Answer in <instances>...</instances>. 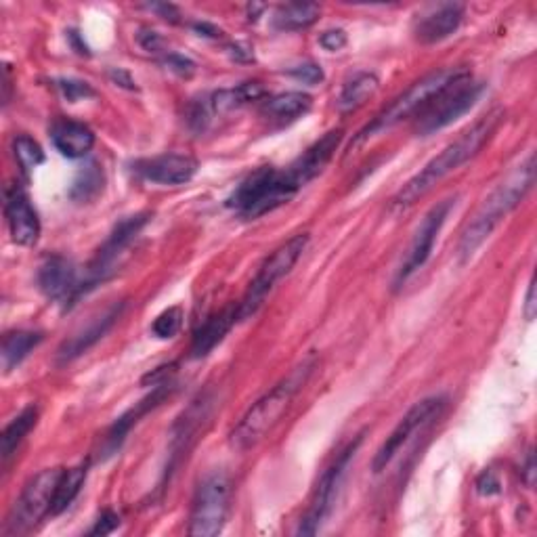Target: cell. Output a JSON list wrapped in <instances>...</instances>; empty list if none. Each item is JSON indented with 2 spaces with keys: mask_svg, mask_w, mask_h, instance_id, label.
Instances as JSON below:
<instances>
[{
  "mask_svg": "<svg viewBox=\"0 0 537 537\" xmlns=\"http://www.w3.org/2000/svg\"><path fill=\"white\" fill-rule=\"evenodd\" d=\"M263 97H265V87L261 82L252 80V82L240 84V87H235V89H223V91L212 93L206 101H208L212 116H221L231 110H238V107L248 105L252 101H259Z\"/></svg>",
  "mask_w": 537,
  "mask_h": 537,
  "instance_id": "cell-23",
  "label": "cell"
},
{
  "mask_svg": "<svg viewBox=\"0 0 537 537\" xmlns=\"http://www.w3.org/2000/svg\"><path fill=\"white\" fill-rule=\"evenodd\" d=\"M103 187H105L103 168L99 166V162H89V164H84L78 170V175L74 177L72 187H70V198L74 202L87 204L101 196Z\"/></svg>",
  "mask_w": 537,
  "mask_h": 537,
  "instance_id": "cell-29",
  "label": "cell"
},
{
  "mask_svg": "<svg viewBox=\"0 0 537 537\" xmlns=\"http://www.w3.org/2000/svg\"><path fill=\"white\" fill-rule=\"evenodd\" d=\"M87 464H78L74 468L61 470V477L57 481L55 493H53V504H51V517H57L63 510H68L72 502L78 498V493L87 481Z\"/></svg>",
  "mask_w": 537,
  "mask_h": 537,
  "instance_id": "cell-27",
  "label": "cell"
},
{
  "mask_svg": "<svg viewBox=\"0 0 537 537\" xmlns=\"http://www.w3.org/2000/svg\"><path fill=\"white\" fill-rule=\"evenodd\" d=\"M307 244H309V235L298 233V235H294V238H290L286 244L273 250L271 256H267L259 273H256L250 282L244 298L238 303L240 321L252 317L256 311H259V307L265 303L267 294L275 288V284L282 282V279L294 269L300 256H303Z\"/></svg>",
  "mask_w": 537,
  "mask_h": 537,
  "instance_id": "cell-6",
  "label": "cell"
},
{
  "mask_svg": "<svg viewBox=\"0 0 537 537\" xmlns=\"http://www.w3.org/2000/svg\"><path fill=\"white\" fill-rule=\"evenodd\" d=\"M51 141L61 156L78 160L89 156L95 145V133L84 122L63 118L51 126Z\"/></svg>",
  "mask_w": 537,
  "mask_h": 537,
  "instance_id": "cell-20",
  "label": "cell"
},
{
  "mask_svg": "<svg viewBox=\"0 0 537 537\" xmlns=\"http://www.w3.org/2000/svg\"><path fill=\"white\" fill-rule=\"evenodd\" d=\"M321 15V7L315 3H288L277 7L273 26L279 32H298L311 28Z\"/></svg>",
  "mask_w": 537,
  "mask_h": 537,
  "instance_id": "cell-26",
  "label": "cell"
},
{
  "mask_svg": "<svg viewBox=\"0 0 537 537\" xmlns=\"http://www.w3.org/2000/svg\"><path fill=\"white\" fill-rule=\"evenodd\" d=\"M139 45L149 51V53H156L160 47H162V38L158 36V32H152V30H141L139 34Z\"/></svg>",
  "mask_w": 537,
  "mask_h": 537,
  "instance_id": "cell-38",
  "label": "cell"
},
{
  "mask_svg": "<svg viewBox=\"0 0 537 537\" xmlns=\"http://www.w3.org/2000/svg\"><path fill=\"white\" fill-rule=\"evenodd\" d=\"M477 489L481 496H496V493H500V481L491 470H485L477 481Z\"/></svg>",
  "mask_w": 537,
  "mask_h": 537,
  "instance_id": "cell-37",
  "label": "cell"
},
{
  "mask_svg": "<svg viewBox=\"0 0 537 537\" xmlns=\"http://www.w3.org/2000/svg\"><path fill=\"white\" fill-rule=\"evenodd\" d=\"M5 219L9 225L11 240L19 246H34L40 238V219L32 206L28 193L19 187L7 189Z\"/></svg>",
  "mask_w": 537,
  "mask_h": 537,
  "instance_id": "cell-16",
  "label": "cell"
},
{
  "mask_svg": "<svg viewBox=\"0 0 537 537\" xmlns=\"http://www.w3.org/2000/svg\"><path fill=\"white\" fill-rule=\"evenodd\" d=\"M42 340H45V334L32 332V330H17V332L5 334L3 351H0V357H3V370L7 374L13 372L17 365L40 345Z\"/></svg>",
  "mask_w": 537,
  "mask_h": 537,
  "instance_id": "cell-25",
  "label": "cell"
},
{
  "mask_svg": "<svg viewBox=\"0 0 537 537\" xmlns=\"http://www.w3.org/2000/svg\"><path fill=\"white\" fill-rule=\"evenodd\" d=\"M193 30L200 32V36H208V38H221V30H217L210 24H196L193 26Z\"/></svg>",
  "mask_w": 537,
  "mask_h": 537,
  "instance_id": "cell-42",
  "label": "cell"
},
{
  "mask_svg": "<svg viewBox=\"0 0 537 537\" xmlns=\"http://www.w3.org/2000/svg\"><path fill=\"white\" fill-rule=\"evenodd\" d=\"M181 326H183V309L170 307L154 319L152 334L160 340H168V338H175L181 332Z\"/></svg>",
  "mask_w": 537,
  "mask_h": 537,
  "instance_id": "cell-31",
  "label": "cell"
},
{
  "mask_svg": "<svg viewBox=\"0 0 537 537\" xmlns=\"http://www.w3.org/2000/svg\"><path fill=\"white\" fill-rule=\"evenodd\" d=\"M118 527H120V517H118V514L112 512V510H105V512H101V517L95 521V525L89 531V535H110Z\"/></svg>",
  "mask_w": 537,
  "mask_h": 537,
  "instance_id": "cell-36",
  "label": "cell"
},
{
  "mask_svg": "<svg viewBox=\"0 0 537 537\" xmlns=\"http://www.w3.org/2000/svg\"><path fill=\"white\" fill-rule=\"evenodd\" d=\"M380 87V80L372 72H359L353 76L345 87H342V93L338 97V110L340 112H355L357 107H361L365 101H368Z\"/></svg>",
  "mask_w": 537,
  "mask_h": 537,
  "instance_id": "cell-28",
  "label": "cell"
},
{
  "mask_svg": "<svg viewBox=\"0 0 537 537\" xmlns=\"http://www.w3.org/2000/svg\"><path fill=\"white\" fill-rule=\"evenodd\" d=\"M535 185V156L529 154L517 168L510 170L508 177L493 189L483 204L477 208L475 217L470 219L458 244L460 259L466 263L475 252L491 238V233L517 208L531 187Z\"/></svg>",
  "mask_w": 537,
  "mask_h": 537,
  "instance_id": "cell-1",
  "label": "cell"
},
{
  "mask_svg": "<svg viewBox=\"0 0 537 537\" xmlns=\"http://www.w3.org/2000/svg\"><path fill=\"white\" fill-rule=\"evenodd\" d=\"M315 357L309 355L307 359L300 361L296 368L279 380L269 393H265L259 401H256L246 416L240 420V424L231 431V445L240 451H246L254 447L259 441H263L275 424L284 418L288 407L292 405L294 397L303 391V386L309 382L313 370H315Z\"/></svg>",
  "mask_w": 537,
  "mask_h": 537,
  "instance_id": "cell-3",
  "label": "cell"
},
{
  "mask_svg": "<svg viewBox=\"0 0 537 537\" xmlns=\"http://www.w3.org/2000/svg\"><path fill=\"white\" fill-rule=\"evenodd\" d=\"M231 498V481L225 472H212L196 489L189 512V535L212 537L225 527Z\"/></svg>",
  "mask_w": 537,
  "mask_h": 537,
  "instance_id": "cell-8",
  "label": "cell"
},
{
  "mask_svg": "<svg viewBox=\"0 0 537 537\" xmlns=\"http://www.w3.org/2000/svg\"><path fill=\"white\" fill-rule=\"evenodd\" d=\"M537 311V303H535V282L531 279L529 288H527V296H525V307H523V315L527 321H533Z\"/></svg>",
  "mask_w": 537,
  "mask_h": 537,
  "instance_id": "cell-39",
  "label": "cell"
},
{
  "mask_svg": "<svg viewBox=\"0 0 537 537\" xmlns=\"http://www.w3.org/2000/svg\"><path fill=\"white\" fill-rule=\"evenodd\" d=\"M61 477V468H47L38 472L34 479L28 481L24 491L19 493L9 517L5 521V535H21L36 527L42 519L51 514L53 493Z\"/></svg>",
  "mask_w": 537,
  "mask_h": 537,
  "instance_id": "cell-9",
  "label": "cell"
},
{
  "mask_svg": "<svg viewBox=\"0 0 537 537\" xmlns=\"http://www.w3.org/2000/svg\"><path fill=\"white\" fill-rule=\"evenodd\" d=\"M13 154H15L19 168L24 170L26 175L45 162V152H42L40 143L28 135H17L13 139Z\"/></svg>",
  "mask_w": 537,
  "mask_h": 537,
  "instance_id": "cell-30",
  "label": "cell"
},
{
  "mask_svg": "<svg viewBox=\"0 0 537 537\" xmlns=\"http://www.w3.org/2000/svg\"><path fill=\"white\" fill-rule=\"evenodd\" d=\"M454 204H456L454 200H443L441 204L428 210V214L422 219V223L414 235L410 248H407V254H405L401 267L397 269L395 288L405 286L407 279H410L414 273H418L426 265V261L431 259L435 242H437L439 233L449 217L451 208H454Z\"/></svg>",
  "mask_w": 537,
  "mask_h": 537,
  "instance_id": "cell-12",
  "label": "cell"
},
{
  "mask_svg": "<svg viewBox=\"0 0 537 537\" xmlns=\"http://www.w3.org/2000/svg\"><path fill=\"white\" fill-rule=\"evenodd\" d=\"M464 74H468V72L458 70V68H445V70L424 76L422 80L412 84V87L407 89L403 95H399L389 107H384V110L355 137L353 145L359 147L361 143L372 139L374 135L386 131V128H391V126L399 124L401 120L410 118L414 114H420L428 103H431L437 95H441L447 87H451V84H454L458 78H462Z\"/></svg>",
  "mask_w": 537,
  "mask_h": 537,
  "instance_id": "cell-5",
  "label": "cell"
},
{
  "mask_svg": "<svg viewBox=\"0 0 537 537\" xmlns=\"http://www.w3.org/2000/svg\"><path fill=\"white\" fill-rule=\"evenodd\" d=\"M164 66L170 70V72H175L183 78H189L193 72H196V63H193L191 59L179 55V53H168L164 59H162Z\"/></svg>",
  "mask_w": 537,
  "mask_h": 537,
  "instance_id": "cell-34",
  "label": "cell"
},
{
  "mask_svg": "<svg viewBox=\"0 0 537 537\" xmlns=\"http://www.w3.org/2000/svg\"><path fill=\"white\" fill-rule=\"evenodd\" d=\"M57 89L63 93V97H66L70 103H76L80 99H87V97H93L95 91L89 87L87 82H80V80H57Z\"/></svg>",
  "mask_w": 537,
  "mask_h": 537,
  "instance_id": "cell-32",
  "label": "cell"
},
{
  "mask_svg": "<svg viewBox=\"0 0 537 537\" xmlns=\"http://www.w3.org/2000/svg\"><path fill=\"white\" fill-rule=\"evenodd\" d=\"M235 321H240L238 317V305H231L223 311H217L208 315L202 324L193 332L191 338V355L196 359H202L210 355L214 349H217L229 330L235 326Z\"/></svg>",
  "mask_w": 537,
  "mask_h": 537,
  "instance_id": "cell-19",
  "label": "cell"
},
{
  "mask_svg": "<svg viewBox=\"0 0 537 537\" xmlns=\"http://www.w3.org/2000/svg\"><path fill=\"white\" fill-rule=\"evenodd\" d=\"M149 219H152V214L139 212V214H133V217L122 219L114 227L110 238L105 240V244L97 250L95 259L89 263L87 275H84V282H82V294H87L89 290L97 288L99 284L105 282V279H110L118 271L126 250L135 244V240L139 238L141 231L149 223Z\"/></svg>",
  "mask_w": 537,
  "mask_h": 537,
  "instance_id": "cell-10",
  "label": "cell"
},
{
  "mask_svg": "<svg viewBox=\"0 0 537 537\" xmlns=\"http://www.w3.org/2000/svg\"><path fill=\"white\" fill-rule=\"evenodd\" d=\"M527 483L531 485L533 483V472H535V466H533V454L529 451V456H527Z\"/></svg>",
  "mask_w": 537,
  "mask_h": 537,
  "instance_id": "cell-43",
  "label": "cell"
},
{
  "mask_svg": "<svg viewBox=\"0 0 537 537\" xmlns=\"http://www.w3.org/2000/svg\"><path fill=\"white\" fill-rule=\"evenodd\" d=\"M443 403H445L443 397L422 399L399 420V424L393 428V433L386 437V441L378 449V454L374 456L372 470L376 472V475L395 460V456L407 445V441L414 437V433L418 431V428H422L428 420L439 414Z\"/></svg>",
  "mask_w": 537,
  "mask_h": 537,
  "instance_id": "cell-13",
  "label": "cell"
},
{
  "mask_svg": "<svg viewBox=\"0 0 537 537\" xmlns=\"http://www.w3.org/2000/svg\"><path fill=\"white\" fill-rule=\"evenodd\" d=\"M112 78H114V82H118L120 84V87H126V89H135L133 87V78L131 76H128L126 72H122V70H114L112 72Z\"/></svg>",
  "mask_w": 537,
  "mask_h": 537,
  "instance_id": "cell-41",
  "label": "cell"
},
{
  "mask_svg": "<svg viewBox=\"0 0 537 537\" xmlns=\"http://www.w3.org/2000/svg\"><path fill=\"white\" fill-rule=\"evenodd\" d=\"M135 173L154 185H185L198 173V160L187 154H162L156 158H145L135 164Z\"/></svg>",
  "mask_w": 537,
  "mask_h": 537,
  "instance_id": "cell-15",
  "label": "cell"
},
{
  "mask_svg": "<svg viewBox=\"0 0 537 537\" xmlns=\"http://www.w3.org/2000/svg\"><path fill=\"white\" fill-rule=\"evenodd\" d=\"M347 32L340 30V28H334V30H326L324 34L319 36V45L324 47L326 51L330 53H338L347 47Z\"/></svg>",
  "mask_w": 537,
  "mask_h": 537,
  "instance_id": "cell-35",
  "label": "cell"
},
{
  "mask_svg": "<svg viewBox=\"0 0 537 537\" xmlns=\"http://www.w3.org/2000/svg\"><path fill=\"white\" fill-rule=\"evenodd\" d=\"M36 422H38V410L36 405H30L5 426L3 437H0V458H3V468L9 466L11 458L17 454L19 445L30 435Z\"/></svg>",
  "mask_w": 537,
  "mask_h": 537,
  "instance_id": "cell-24",
  "label": "cell"
},
{
  "mask_svg": "<svg viewBox=\"0 0 537 537\" xmlns=\"http://www.w3.org/2000/svg\"><path fill=\"white\" fill-rule=\"evenodd\" d=\"M361 441H363L361 435L355 441H351L334 458V462L326 468L324 475H321V479H319V483L315 487V493H313L311 506H309L307 514L303 517V521H300V527H298L300 535H315L321 529V525H324L326 519L330 517V512H332V508H334V504L338 500L340 485H342V481H345L349 464L355 458Z\"/></svg>",
  "mask_w": 537,
  "mask_h": 537,
  "instance_id": "cell-11",
  "label": "cell"
},
{
  "mask_svg": "<svg viewBox=\"0 0 537 537\" xmlns=\"http://www.w3.org/2000/svg\"><path fill=\"white\" fill-rule=\"evenodd\" d=\"M286 74L292 76V78L298 80V82L311 84V87H313V84H321V82H324V78H326L324 70H321V68L317 66V63H311V61H309V63H300V66L288 70Z\"/></svg>",
  "mask_w": 537,
  "mask_h": 537,
  "instance_id": "cell-33",
  "label": "cell"
},
{
  "mask_svg": "<svg viewBox=\"0 0 537 537\" xmlns=\"http://www.w3.org/2000/svg\"><path fill=\"white\" fill-rule=\"evenodd\" d=\"M464 19V7L458 3L441 5L433 13L424 15L416 26V38L422 45H437V42L456 34L462 26Z\"/></svg>",
  "mask_w": 537,
  "mask_h": 537,
  "instance_id": "cell-21",
  "label": "cell"
},
{
  "mask_svg": "<svg viewBox=\"0 0 537 537\" xmlns=\"http://www.w3.org/2000/svg\"><path fill=\"white\" fill-rule=\"evenodd\" d=\"M496 126H498V114L487 116L475 126H470L468 131L462 133L454 143H449L437 158L428 162L414 179H410L401 187V191L393 198V206L395 208L414 206L439 181H443L462 164L475 158L483 149V145L491 139V135L496 133Z\"/></svg>",
  "mask_w": 537,
  "mask_h": 537,
  "instance_id": "cell-4",
  "label": "cell"
},
{
  "mask_svg": "<svg viewBox=\"0 0 537 537\" xmlns=\"http://www.w3.org/2000/svg\"><path fill=\"white\" fill-rule=\"evenodd\" d=\"M173 391H175V386L170 384L168 380H166V382H160V384H156V389H154L152 395H149V397L143 399V401H139V403L133 407V410H128L126 414H122V416L114 422V426L110 428V431H107V435H105V439H103V447H101L103 458L114 456L116 451L122 447V443H124V439L128 437V433L133 431V426H135L147 412H152L154 407H158L166 397H170V393H173Z\"/></svg>",
  "mask_w": 537,
  "mask_h": 537,
  "instance_id": "cell-17",
  "label": "cell"
},
{
  "mask_svg": "<svg viewBox=\"0 0 537 537\" xmlns=\"http://www.w3.org/2000/svg\"><path fill=\"white\" fill-rule=\"evenodd\" d=\"M149 11H154V13H158L162 19H168V21H173V24H177V21H179V11H177V7H173V5H149L147 7Z\"/></svg>",
  "mask_w": 537,
  "mask_h": 537,
  "instance_id": "cell-40",
  "label": "cell"
},
{
  "mask_svg": "<svg viewBox=\"0 0 537 537\" xmlns=\"http://www.w3.org/2000/svg\"><path fill=\"white\" fill-rule=\"evenodd\" d=\"M485 87L481 82L472 80L470 74H464L458 78L451 87H447L441 95H437L431 103H428L424 110L416 118V131L420 137H428L433 133L443 131L445 126L454 124L460 120L466 112H470V107L475 105Z\"/></svg>",
  "mask_w": 537,
  "mask_h": 537,
  "instance_id": "cell-7",
  "label": "cell"
},
{
  "mask_svg": "<svg viewBox=\"0 0 537 537\" xmlns=\"http://www.w3.org/2000/svg\"><path fill=\"white\" fill-rule=\"evenodd\" d=\"M311 107H313L311 95L300 93V91H288V93H279L263 101L261 112L273 122L288 124V122L307 116Z\"/></svg>",
  "mask_w": 537,
  "mask_h": 537,
  "instance_id": "cell-22",
  "label": "cell"
},
{
  "mask_svg": "<svg viewBox=\"0 0 537 537\" xmlns=\"http://www.w3.org/2000/svg\"><path fill=\"white\" fill-rule=\"evenodd\" d=\"M311 181L313 177L298 158L284 170L263 166L235 187L227 206L244 219H261L267 212L288 204Z\"/></svg>",
  "mask_w": 537,
  "mask_h": 537,
  "instance_id": "cell-2",
  "label": "cell"
},
{
  "mask_svg": "<svg viewBox=\"0 0 537 537\" xmlns=\"http://www.w3.org/2000/svg\"><path fill=\"white\" fill-rule=\"evenodd\" d=\"M38 288L51 300H59L63 305H76L82 296V282H78V271L66 256L53 254L38 269Z\"/></svg>",
  "mask_w": 537,
  "mask_h": 537,
  "instance_id": "cell-14",
  "label": "cell"
},
{
  "mask_svg": "<svg viewBox=\"0 0 537 537\" xmlns=\"http://www.w3.org/2000/svg\"><path fill=\"white\" fill-rule=\"evenodd\" d=\"M122 311H124V303H116V305H112L110 309H107L103 315L95 317L87 328L76 332L70 340L63 342V345L57 351V359L61 363H70V361L78 359L80 355L87 353L89 349H93L97 342L114 328V324L120 319Z\"/></svg>",
  "mask_w": 537,
  "mask_h": 537,
  "instance_id": "cell-18",
  "label": "cell"
}]
</instances>
